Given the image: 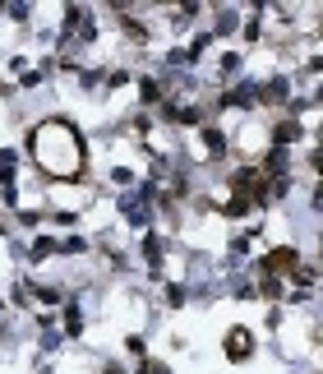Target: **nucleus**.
<instances>
[{"label":"nucleus","mask_w":323,"mask_h":374,"mask_svg":"<svg viewBox=\"0 0 323 374\" xmlns=\"http://www.w3.org/2000/svg\"><path fill=\"white\" fill-rule=\"evenodd\" d=\"M0 97H14V84H9V79H0Z\"/></svg>","instance_id":"obj_9"},{"label":"nucleus","mask_w":323,"mask_h":374,"mask_svg":"<svg viewBox=\"0 0 323 374\" xmlns=\"http://www.w3.org/2000/svg\"><path fill=\"white\" fill-rule=\"evenodd\" d=\"M125 351H130V356H148V333H130V338H125Z\"/></svg>","instance_id":"obj_6"},{"label":"nucleus","mask_w":323,"mask_h":374,"mask_svg":"<svg viewBox=\"0 0 323 374\" xmlns=\"http://www.w3.org/2000/svg\"><path fill=\"white\" fill-rule=\"evenodd\" d=\"M134 374H171V365H166V360H148V356H143L139 365H134Z\"/></svg>","instance_id":"obj_7"},{"label":"nucleus","mask_w":323,"mask_h":374,"mask_svg":"<svg viewBox=\"0 0 323 374\" xmlns=\"http://www.w3.org/2000/svg\"><path fill=\"white\" fill-rule=\"evenodd\" d=\"M222 351H227V360H236V365H245V360L259 351V342H254V328H245V323H236V328H227V342H222Z\"/></svg>","instance_id":"obj_2"},{"label":"nucleus","mask_w":323,"mask_h":374,"mask_svg":"<svg viewBox=\"0 0 323 374\" xmlns=\"http://www.w3.org/2000/svg\"><path fill=\"white\" fill-rule=\"evenodd\" d=\"M9 236H14V226H9V218L0 213V241H9Z\"/></svg>","instance_id":"obj_8"},{"label":"nucleus","mask_w":323,"mask_h":374,"mask_svg":"<svg viewBox=\"0 0 323 374\" xmlns=\"http://www.w3.org/2000/svg\"><path fill=\"white\" fill-rule=\"evenodd\" d=\"M190 305V282H166V310H185Z\"/></svg>","instance_id":"obj_5"},{"label":"nucleus","mask_w":323,"mask_h":374,"mask_svg":"<svg viewBox=\"0 0 323 374\" xmlns=\"http://www.w3.org/2000/svg\"><path fill=\"white\" fill-rule=\"evenodd\" d=\"M33 291H37L33 278H19L14 287H9V305H14V310H33Z\"/></svg>","instance_id":"obj_4"},{"label":"nucleus","mask_w":323,"mask_h":374,"mask_svg":"<svg viewBox=\"0 0 323 374\" xmlns=\"http://www.w3.org/2000/svg\"><path fill=\"white\" fill-rule=\"evenodd\" d=\"M212 42H217V37H231V33H240V9L236 5H217L212 9Z\"/></svg>","instance_id":"obj_3"},{"label":"nucleus","mask_w":323,"mask_h":374,"mask_svg":"<svg viewBox=\"0 0 323 374\" xmlns=\"http://www.w3.org/2000/svg\"><path fill=\"white\" fill-rule=\"evenodd\" d=\"M106 374H121V365H111V360H106Z\"/></svg>","instance_id":"obj_10"},{"label":"nucleus","mask_w":323,"mask_h":374,"mask_svg":"<svg viewBox=\"0 0 323 374\" xmlns=\"http://www.w3.org/2000/svg\"><path fill=\"white\" fill-rule=\"evenodd\" d=\"M28 157H33V166L56 185L79 181V176L88 171L83 134L74 130L65 116H42V121L28 130Z\"/></svg>","instance_id":"obj_1"}]
</instances>
